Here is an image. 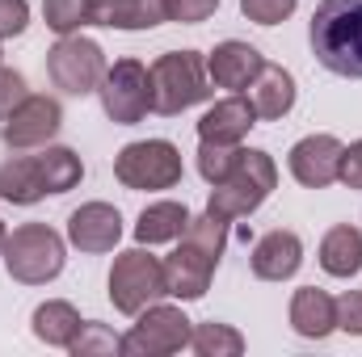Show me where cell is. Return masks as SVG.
I'll list each match as a JSON object with an SVG mask.
<instances>
[{
  "label": "cell",
  "instance_id": "12",
  "mask_svg": "<svg viewBox=\"0 0 362 357\" xmlns=\"http://www.w3.org/2000/svg\"><path fill=\"white\" fill-rule=\"evenodd\" d=\"M341 139L337 135H308L291 147L286 164H291V177L299 181L303 189H325L337 181V169H341Z\"/></svg>",
  "mask_w": 362,
  "mask_h": 357
},
{
  "label": "cell",
  "instance_id": "33",
  "mask_svg": "<svg viewBox=\"0 0 362 357\" xmlns=\"http://www.w3.org/2000/svg\"><path fill=\"white\" fill-rule=\"evenodd\" d=\"M30 25V4L25 0H0V42L25 34Z\"/></svg>",
  "mask_w": 362,
  "mask_h": 357
},
{
  "label": "cell",
  "instance_id": "23",
  "mask_svg": "<svg viewBox=\"0 0 362 357\" xmlns=\"http://www.w3.org/2000/svg\"><path fill=\"white\" fill-rule=\"evenodd\" d=\"M185 223H189V210H185V202H152V206H144V214H139V223H135V240L139 244H173L181 240V231H185Z\"/></svg>",
  "mask_w": 362,
  "mask_h": 357
},
{
  "label": "cell",
  "instance_id": "35",
  "mask_svg": "<svg viewBox=\"0 0 362 357\" xmlns=\"http://www.w3.org/2000/svg\"><path fill=\"white\" fill-rule=\"evenodd\" d=\"M337 181L350 185V189H362V139H354L350 147H341V169H337Z\"/></svg>",
  "mask_w": 362,
  "mask_h": 357
},
{
  "label": "cell",
  "instance_id": "30",
  "mask_svg": "<svg viewBox=\"0 0 362 357\" xmlns=\"http://www.w3.org/2000/svg\"><path fill=\"white\" fill-rule=\"evenodd\" d=\"M299 8V0H240V13L257 25H278Z\"/></svg>",
  "mask_w": 362,
  "mask_h": 357
},
{
  "label": "cell",
  "instance_id": "6",
  "mask_svg": "<svg viewBox=\"0 0 362 357\" xmlns=\"http://www.w3.org/2000/svg\"><path fill=\"white\" fill-rule=\"evenodd\" d=\"M185 173L181 164L177 143L169 139H139V143H127L118 156H114V177L122 189H135V193H156V189H173Z\"/></svg>",
  "mask_w": 362,
  "mask_h": 357
},
{
  "label": "cell",
  "instance_id": "22",
  "mask_svg": "<svg viewBox=\"0 0 362 357\" xmlns=\"http://www.w3.org/2000/svg\"><path fill=\"white\" fill-rule=\"evenodd\" d=\"M47 198V185L38 173V156H13L0 164V202L13 206H34Z\"/></svg>",
  "mask_w": 362,
  "mask_h": 357
},
{
  "label": "cell",
  "instance_id": "18",
  "mask_svg": "<svg viewBox=\"0 0 362 357\" xmlns=\"http://www.w3.org/2000/svg\"><path fill=\"white\" fill-rule=\"evenodd\" d=\"M165 21V0H93V25L105 30H156Z\"/></svg>",
  "mask_w": 362,
  "mask_h": 357
},
{
  "label": "cell",
  "instance_id": "36",
  "mask_svg": "<svg viewBox=\"0 0 362 357\" xmlns=\"http://www.w3.org/2000/svg\"><path fill=\"white\" fill-rule=\"evenodd\" d=\"M4 240H8V227H4V219H0V253H4Z\"/></svg>",
  "mask_w": 362,
  "mask_h": 357
},
{
  "label": "cell",
  "instance_id": "25",
  "mask_svg": "<svg viewBox=\"0 0 362 357\" xmlns=\"http://www.w3.org/2000/svg\"><path fill=\"white\" fill-rule=\"evenodd\" d=\"M189 349H194L198 357H240L245 353V337H240L232 324L206 320V324H194V332H189Z\"/></svg>",
  "mask_w": 362,
  "mask_h": 357
},
{
  "label": "cell",
  "instance_id": "21",
  "mask_svg": "<svg viewBox=\"0 0 362 357\" xmlns=\"http://www.w3.org/2000/svg\"><path fill=\"white\" fill-rule=\"evenodd\" d=\"M81 311L72 307V303H64V298H47V303H38L34 307V320H30V328H34V337L42 341V345H51V349H68L72 345V337L81 332Z\"/></svg>",
  "mask_w": 362,
  "mask_h": 357
},
{
  "label": "cell",
  "instance_id": "27",
  "mask_svg": "<svg viewBox=\"0 0 362 357\" xmlns=\"http://www.w3.org/2000/svg\"><path fill=\"white\" fill-rule=\"evenodd\" d=\"M240 156H245V147L240 143H198V173L206 185H219V181H228L236 173V164H240Z\"/></svg>",
  "mask_w": 362,
  "mask_h": 357
},
{
  "label": "cell",
  "instance_id": "24",
  "mask_svg": "<svg viewBox=\"0 0 362 357\" xmlns=\"http://www.w3.org/2000/svg\"><path fill=\"white\" fill-rule=\"evenodd\" d=\"M38 173H42V185H47V193H68V189H76L81 177H85V164H81V156L72 152V147H42L38 152Z\"/></svg>",
  "mask_w": 362,
  "mask_h": 357
},
{
  "label": "cell",
  "instance_id": "31",
  "mask_svg": "<svg viewBox=\"0 0 362 357\" xmlns=\"http://www.w3.org/2000/svg\"><path fill=\"white\" fill-rule=\"evenodd\" d=\"M30 97V89H25V76L21 72H13V68H0V122L21 105Z\"/></svg>",
  "mask_w": 362,
  "mask_h": 357
},
{
  "label": "cell",
  "instance_id": "20",
  "mask_svg": "<svg viewBox=\"0 0 362 357\" xmlns=\"http://www.w3.org/2000/svg\"><path fill=\"white\" fill-rule=\"evenodd\" d=\"M316 261H320V269L329 277H354L362 269V231L350 227V223L329 227L325 240H320V257Z\"/></svg>",
  "mask_w": 362,
  "mask_h": 357
},
{
  "label": "cell",
  "instance_id": "28",
  "mask_svg": "<svg viewBox=\"0 0 362 357\" xmlns=\"http://www.w3.org/2000/svg\"><path fill=\"white\" fill-rule=\"evenodd\" d=\"M42 17L59 38L81 34L85 25H93V0H42Z\"/></svg>",
  "mask_w": 362,
  "mask_h": 357
},
{
  "label": "cell",
  "instance_id": "10",
  "mask_svg": "<svg viewBox=\"0 0 362 357\" xmlns=\"http://www.w3.org/2000/svg\"><path fill=\"white\" fill-rule=\"evenodd\" d=\"M64 126V105L55 97L30 92L4 122H0V139L13 152H30V147H47Z\"/></svg>",
  "mask_w": 362,
  "mask_h": 357
},
{
  "label": "cell",
  "instance_id": "11",
  "mask_svg": "<svg viewBox=\"0 0 362 357\" xmlns=\"http://www.w3.org/2000/svg\"><path fill=\"white\" fill-rule=\"evenodd\" d=\"M122 240V214L110 202H85L68 214V244L81 253H114Z\"/></svg>",
  "mask_w": 362,
  "mask_h": 357
},
{
  "label": "cell",
  "instance_id": "34",
  "mask_svg": "<svg viewBox=\"0 0 362 357\" xmlns=\"http://www.w3.org/2000/svg\"><path fill=\"white\" fill-rule=\"evenodd\" d=\"M337 328L350 337H362V290H346L337 298Z\"/></svg>",
  "mask_w": 362,
  "mask_h": 357
},
{
  "label": "cell",
  "instance_id": "7",
  "mask_svg": "<svg viewBox=\"0 0 362 357\" xmlns=\"http://www.w3.org/2000/svg\"><path fill=\"white\" fill-rule=\"evenodd\" d=\"M105 51L85 38V34H64L51 51H47V76L51 85L68 97H89L101 89V76H105Z\"/></svg>",
  "mask_w": 362,
  "mask_h": 357
},
{
  "label": "cell",
  "instance_id": "1",
  "mask_svg": "<svg viewBox=\"0 0 362 357\" xmlns=\"http://www.w3.org/2000/svg\"><path fill=\"white\" fill-rule=\"evenodd\" d=\"M308 42L325 72L362 80V0H320L308 25Z\"/></svg>",
  "mask_w": 362,
  "mask_h": 357
},
{
  "label": "cell",
  "instance_id": "26",
  "mask_svg": "<svg viewBox=\"0 0 362 357\" xmlns=\"http://www.w3.org/2000/svg\"><path fill=\"white\" fill-rule=\"evenodd\" d=\"M181 244H189V248H198L202 257L219 261L223 248H228V223H223L219 214H211V210L189 214V223H185V231H181Z\"/></svg>",
  "mask_w": 362,
  "mask_h": 357
},
{
  "label": "cell",
  "instance_id": "14",
  "mask_svg": "<svg viewBox=\"0 0 362 357\" xmlns=\"http://www.w3.org/2000/svg\"><path fill=\"white\" fill-rule=\"evenodd\" d=\"M249 265H253V277H262V282H286V277H295L299 265H303V240L295 231H282V227L278 231H266L253 244Z\"/></svg>",
  "mask_w": 362,
  "mask_h": 357
},
{
  "label": "cell",
  "instance_id": "3",
  "mask_svg": "<svg viewBox=\"0 0 362 357\" xmlns=\"http://www.w3.org/2000/svg\"><path fill=\"white\" fill-rule=\"evenodd\" d=\"M0 257H4V269H8L13 282H21V286H47L68 265V244L47 223H21V227L8 231Z\"/></svg>",
  "mask_w": 362,
  "mask_h": 357
},
{
  "label": "cell",
  "instance_id": "4",
  "mask_svg": "<svg viewBox=\"0 0 362 357\" xmlns=\"http://www.w3.org/2000/svg\"><path fill=\"white\" fill-rule=\"evenodd\" d=\"M274 185H278V164H274V156L262 152V147H245L236 173L228 181H219V185H211L206 210L219 214L223 223H236V219L253 214V210L270 198Z\"/></svg>",
  "mask_w": 362,
  "mask_h": 357
},
{
  "label": "cell",
  "instance_id": "19",
  "mask_svg": "<svg viewBox=\"0 0 362 357\" xmlns=\"http://www.w3.org/2000/svg\"><path fill=\"white\" fill-rule=\"evenodd\" d=\"M245 97L253 101L257 118L278 122V118H286V114L295 109V76H291L286 68H278V63H266V68L257 72V80L245 89Z\"/></svg>",
  "mask_w": 362,
  "mask_h": 357
},
{
  "label": "cell",
  "instance_id": "16",
  "mask_svg": "<svg viewBox=\"0 0 362 357\" xmlns=\"http://www.w3.org/2000/svg\"><path fill=\"white\" fill-rule=\"evenodd\" d=\"M215 265H219V261L202 257L198 248L177 244V248H173V257H165V286H169V294H173V298H181V303L202 298V294L211 290Z\"/></svg>",
  "mask_w": 362,
  "mask_h": 357
},
{
  "label": "cell",
  "instance_id": "13",
  "mask_svg": "<svg viewBox=\"0 0 362 357\" xmlns=\"http://www.w3.org/2000/svg\"><path fill=\"white\" fill-rule=\"evenodd\" d=\"M262 68H266L262 51L249 47V42H240V38H228V42H219V47L206 55V72H211V85H215V89L245 92L257 80Z\"/></svg>",
  "mask_w": 362,
  "mask_h": 357
},
{
  "label": "cell",
  "instance_id": "9",
  "mask_svg": "<svg viewBox=\"0 0 362 357\" xmlns=\"http://www.w3.org/2000/svg\"><path fill=\"white\" fill-rule=\"evenodd\" d=\"M101 109L118 126H135L152 114V89H148V68L139 59H114L101 76Z\"/></svg>",
  "mask_w": 362,
  "mask_h": 357
},
{
  "label": "cell",
  "instance_id": "5",
  "mask_svg": "<svg viewBox=\"0 0 362 357\" xmlns=\"http://www.w3.org/2000/svg\"><path fill=\"white\" fill-rule=\"evenodd\" d=\"M165 294H169V286H165V261L152 257L148 244L127 248V253L114 257V269H110V303H114V311H122V315L135 320L144 307L160 303Z\"/></svg>",
  "mask_w": 362,
  "mask_h": 357
},
{
  "label": "cell",
  "instance_id": "2",
  "mask_svg": "<svg viewBox=\"0 0 362 357\" xmlns=\"http://www.w3.org/2000/svg\"><path fill=\"white\" fill-rule=\"evenodd\" d=\"M148 89H152V114L177 118L189 105H202L211 97V72L198 51H165L148 63Z\"/></svg>",
  "mask_w": 362,
  "mask_h": 357
},
{
  "label": "cell",
  "instance_id": "15",
  "mask_svg": "<svg viewBox=\"0 0 362 357\" xmlns=\"http://www.w3.org/2000/svg\"><path fill=\"white\" fill-rule=\"evenodd\" d=\"M257 126V109L245 92H232L223 101H215L202 118H198V139L206 143H240L249 131Z\"/></svg>",
  "mask_w": 362,
  "mask_h": 357
},
{
  "label": "cell",
  "instance_id": "17",
  "mask_svg": "<svg viewBox=\"0 0 362 357\" xmlns=\"http://www.w3.org/2000/svg\"><path fill=\"white\" fill-rule=\"evenodd\" d=\"M291 328L303 341H325L337 332V298H329L320 286H299L291 294Z\"/></svg>",
  "mask_w": 362,
  "mask_h": 357
},
{
  "label": "cell",
  "instance_id": "32",
  "mask_svg": "<svg viewBox=\"0 0 362 357\" xmlns=\"http://www.w3.org/2000/svg\"><path fill=\"white\" fill-rule=\"evenodd\" d=\"M165 8H169V21L198 25V21H206L219 8V0H165Z\"/></svg>",
  "mask_w": 362,
  "mask_h": 357
},
{
  "label": "cell",
  "instance_id": "8",
  "mask_svg": "<svg viewBox=\"0 0 362 357\" xmlns=\"http://www.w3.org/2000/svg\"><path fill=\"white\" fill-rule=\"evenodd\" d=\"M189 332L194 324L185 320V311L173 303H152L135 315V328L122 337V353L127 357H169L189 349Z\"/></svg>",
  "mask_w": 362,
  "mask_h": 357
},
{
  "label": "cell",
  "instance_id": "29",
  "mask_svg": "<svg viewBox=\"0 0 362 357\" xmlns=\"http://www.w3.org/2000/svg\"><path fill=\"white\" fill-rule=\"evenodd\" d=\"M68 353H72V357H110V353H122V337H114V332H110L105 324H97V320H85V324H81V332L72 337Z\"/></svg>",
  "mask_w": 362,
  "mask_h": 357
}]
</instances>
